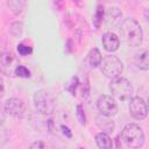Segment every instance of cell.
<instances>
[{"label": "cell", "mask_w": 149, "mask_h": 149, "mask_svg": "<svg viewBox=\"0 0 149 149\" xmlns=\"http://www.w3.org/2000/svg\"><path fill=\"white\" fill-rule=\"evenodd\" d=\"M134 62H135V65H136L139 69L147 71V70L149 69L148 50H147V49H142V50H140V52H137V54L135 55Z\"/></svg>", "instance_id": "obj_13"}, {"label": "cell", "mask_w": 149, "mask_h": 149, "mask_svg": "<svg viewBox=\"0 0 149 149\" xmlns=\"http://www.w3.org/2000/svg\"><path fill=\"white\" fill-rule=\"evenodd\" d=\"M29 149H48V146L42 141H35L30 144Z\"/></svg>", "instance_id": "obj_21"}, {"label": "cell", "mask_w": 149, "mask_h": 149, "mask_svg": "<svg viewBox=\"0 0 149 149\" xmlns=\"http://www.w3.org/2000/svg\"><path fill=\"white\" fill-rule=\"evenodd\" d=\"M9 31L12 35L14 36H20L22 34V23L21 22H14L10 28H9Z\"/></svg>", "instance_id": "obj_19"}, {"label": "cell", "mask_w": 149, "mask_h": 149, "mask_svg": "<svg viewBox=\"0 0 149 149\" xmlns=\"http://www.w3.org/2000/svg\"><path fill=\"white\" fill-rule=\"evenodd\" d=\"M77 116H78V119H79V121H80L81 125H85V123H86L85 113H84V109H83V107H81L80 105L77 106Z\"/></svg>", "instance_id": "obj_20"}, {"label": "cell", "mask_w": 149, "mask_h": 149, "mask_svg": "<svg viewBox=\"0 0 149 149\" xmlns=\"http://www.w3.org/2000/svg\"><path fill=\"white\" fill-rule=\"evenodd\" d=\"M14 74L21 78H29L30 77V71L24 66V65H20L17 64L14 69Z\"/></svg>", "instance_id": "obj_17"}, {"label": "cell", "mask_w": 149, "mask_h": 149, "mask_svg": "<svg viewBox=\"0 0 149 149\" xmlns=\"http://www.w3.org/2000/svg\"><path fill=\"white\" fill-rule=\"evenodd\" d=\"M121 137L127 147L132 149H139L144 143V133L142 128L135 123H128L123 127Z\"/></svg>", "instance_id": "obj_2"}, {"label": "cell", "mask_w": 149, "mask_h": 149, "mask_svg": "<svg viewBox=\"0 0 149 149\" xmlns=\"http://www.w3.org/2000/svg\"><path fill=\"white\" fill-rule=\"evenodd\" d=\"M15 58L10 52H2L0 55V72L9 76L14 73V69L16 65H14Z\"/></svg>", "instance_id": "obj_9"}, {"label": "cell", "mask_w": 149, "mask_h": 149, "mask_svg": "<svg viewBox=\"0 0 149 149\" xmlns=\"http://www.w3.org/2000/svg\"><path fill=\"white\" fill-rule=\"evenodd\" d=\"M95 125L98 126L99 129H101V133H105V134H111L114 129L113 120H111L108 116H104L101 114L95 118Z\"/></svg>", "instance_id": "obj_12"}, {"label": "cell", "mask_w": 149, "mask_h": 149, "mask_svg": "<svg viewBox=\"0 0 149 149\" xmlns=\"http://www.w3.org/2000/svg\"><path fill=\"white\" fill-rule=\"evenodd\" d=\"M101 43H102L104 49L106 51H108V52H114L120 47V40H119V37L114 33H112V31H107V33H105L102 35Z\"/></svg>", "instance_id": "obj_10"}, {"label": "cell", "mask_w": 149, "mask_h": 149, "mask_svg": "<svg viewBox=\"0 0 149 149\" xmlns=\"http://www.w3.org/2000/svg\"><path fill=\"white\" fill-rule=\"evenodd\" d=\"M95 143L99 149H112L113 148V141L109 137L108 134L105 133H98L95 135Z\"/></svg>", "instance_id": "obj_14"}, {"label": "cell", "mask_w": 149, "mask_h": 149, "mask_svg": "<svg viewBox=\"0 0 149 149\" xmlns=\"http://www.w3.org/2000/svg\"><path fill=\"white\" fill-rule=\"evenodd\" d=\"M34 105L37 112L44 115H49L55 111L56 102L49 91L38 90L34 93Z\"/></svg>", "instance_id": "obj_4"}, {"label": "cell", "mask_w": 149, "mask_h": 149, "mask_svg": "<svg viewBox=\"0 0 149 149\" xmlns=\"http://www.w3.org/2000/svg\"><path fill=\"white\" fill-rule=\"evenodd\" d=\"M100 70L105 77L114 79V78L121 76V73L123 71V64L116 56L107 55L101 59Z\"/></svg>", "instance_id": "obj_5"}, {"label": "cell", "mask_w": 149, "mask_h": 149, "mask_svg": "<svg viewBox=\"0 0 149 149\" xmlns=\"http://www.w3.org/2000/svg\"><path fill=\"white\" fill-rule=\"evenodd\" d=\"M120 34L123 41L133 48L140 47L143 41V31L140 26V23L132 19L127 17L120 24Z\"/></svg>", "instance_id": "obj_1"}, {"label": "cell", "mask_w": 149, "mask_h": 149, "mask_svg": "<svg viewBox=\"0 0 149 149\" xmlns=\"http://www.w3.org/2000/svg\"><path fill=\"white\" fill-rule=\"evenodd\" d=\"M7 5L14 14H20L24 8L26 2L22 1V0H10V1L7 2Z\"/></svg>", "instance_id": "obj_16"}, {"label": "cell", "mask_w": 149, "mask_h": 149, "mask_svg": "<svg viewBox=\"0 0 149 149\" xmlns=\"http://www.w3.org/2000/svg\"><path fill=\"white\" fill-rule=\"evenodd\" d=\"M5 112L15 119H21L24 114V104L19 98H9L3 105Z\"/></svg>", "instance_id": "obj_8"}, {"label": "cell", "mask_w": 149, "mask_h": 149, "mask_svg": "<svg viewBox=\"0 0 149 149\" xmlns=\"http://www.w3.org/2000/svg\"><path fill=\"white\" fill-rule=\"evenodd\" d=\"M97 108L104 116H114L118 112V105L115 100L109 95H100L97 100Z\"/></svg>", "instance_id": "obj_6"}, {"label": "cell", "mask_w": 149, "mask_h": 149, "mask_svg": "<svg viewBox=\"0 0 149 149\" xmlns=\"http://www.w3.org/2000/svg\"><path fill=\"white\" fill-rule=\"evenodd\" d=\"M109 91L112 95L120 101H127L133 95V86L130 81L121 76L111 80Z\"/></svg>", "instance_id": "obj_3"}, {"label": "cell", "mask_w": 149, "mask_h": 149, "mask_svg": "<svg viewBox=\"0 0 149 149\" xmlns=\"http://www.w3.org/2000/svg\"><path fill=\"white\" fill-rule=\"evenodd\" d=\"M17 52L21 55V56H28V55H30L31 52H33V49H31V47H29V45H27V44H24V43H20V44H17Z\"/></svg>", "instance_id": "obj_18"}, {"label": "cell", "mask_w": 149, "mask_h": 149, "mask_svg": "<svg viewBox=\"0 0 149 149\" xmlns=\"http://www.w3.org/2000/svg\"><path fill=\"white\" fill-rule=\"evenodd\" d=\"M101 59H102L101 54H100V51H99L97 48L91 49L90 52L87 54V62H88V64H90L91 68H97V66H99L100 63H101Z\"/></svg>", "instance_id": "obj_15"}, {"label": "cell", "mask_w": 149, "mask_h": 149, "mask_svg": "<svg viewBox=\"0 0 149 149\" xmlns=\"http://www.w3.org/2000/svg\"><path fill=\"white\" fill-rule=\"evenodd\" d=\"M3 93H5V84H3V79L0 76V98L3 95Z\"/></svg>", "instance_id": "obj_22"}, {"label": "cell", "mask_w": 149, "mask_h": 149, "mask_svg": "<svg viewBox=\"0 0 149 149\" xmlns=\"http://www.w3.org/2000/svg\"><path fill=\"white\" fill-rule=\"evenodd\" d=\"M104 22L108 26V27H113L116 26L121 22L122 19V13L118 7H109L106 9V12L104 13Z\"/></svg>", "instance_id": "obj_11"}, {"label": "cell", "mask_w": 149, "mask_h": 149, "mask_svg": "<svg viewBox=\"0 0 149 149\" xmlns=\"http://www.w3.org/2000/svg\"><path fill=\"white\" fill-rule=\"evenodd\" d=\"M62 129H63V133H64V135H66L68 137H71V132H70V129H69L68 127H64V126H62Z\"/></svg>", "instance_id": "obj_23"}, {"label": "cell", "mask_w": 149, "mask_h": 149, "mask_svg": "<svg viewBox=\"0 0 149 149\" xmlns=\"http://www.w3.org/2000/svg\"><path fill=\"white\" fill-rule=\"evenodd\" d=\"M129 113L136 120H143L147 118L148 107L146 101L141 97H132L129 99Z\"/></svg>", "instance_id": "obj_7"}, {"label": "cell", "mask_w": 149, "mask_h": 149, "mask_svg": "<svg viewBox=\"0 0 149 149\" xmlns=\"http://www.w3.org/2000/svg\"><path fill=\"white\" fill-rule=\"evenodd\" d=\"M81 149H83V148H81Z\"/></svg>", "instance_id": "obj_24"}]
</instances>
